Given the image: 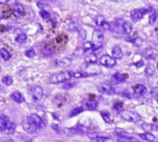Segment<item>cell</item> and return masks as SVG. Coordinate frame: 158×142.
I'll use <instances>...</instances> for the list:
<instances>
[{
    "label": "cell",
    "instance_id": "cell-50",
    "mask_svg": "<svg viewBox=\"0 0 158 142\" xmlns=\"http://www.w3.org/2000/svg\"><path fill=\"white\" fill-rule=\"evenodd\" d=\"M55 142H65V141H55Z\"/></svg>",
    "mask_w": 158,
    "mask_h": 142
},
{
    "label": "cell",
    "instance_id": "cell-1",
    "mask_svg": "<svg viewBox=\"0 0 158 142\" xmlns=\"http://www.w3.org/2000/svg\"><path fill=\"white\" fill-rule=\"evenodd\" d=\"M16 130V125L10 120L4 116L0 115V131L5 132L7 134H13Z\"/></svg>",
    "mask_w": 158,
    "mask_h": 142
},
{
    "label": "cell",
    "instance_id": "cell-39",
    "mask_svg": "<svg viewBox=\"0 0 158 142\" xmlns=\"http://www.w3.org/2000/svg\"><path fill=\"white\" fill-rule=\"evenodd\" d=\"M51 126H52V128L54 129L57 133H60V131H61V127H60V126L59 125H57V124H52L51 125Z\"/></svg>",
    "mask_w": 158,
    "mask_h": 142
},
{
    "label": "cell",
    "instance_id": "cell-35",
    "mask_svg": "<svg viewBox=\"0 0 158 142\" xmlns=\"http://www.w3.org/2000/svg\"><path fill=\"white\" fill-rule=\"evenodd\" d=\"M142 127L146 131V132H150L153 129H156L155 125H151V124H144Z\"/></svg>",
    "mask_w": 158,
    "mask_h": 142
},
{
    "label": "cell",
    "instance_id": "cell-21",
    "mask_svg": "<svg viewBox=\"0 0 158 142\" xmlns=\"http://www.w3.org/2000/svg\"><path fill=\"white\" fill-rule=\"evenodd\" d=\"M85 62L88 64H95L97 62V57L95 54H89L88 56L85 57Z\"/></svg>",
    "mask_w": 158,
    "mask_h": 142
},
{
    "label": "cell",
    "instance_id": "cell-38",
    "mask_svg": "<svg viewBox=\"0 0 158 142\" xmlns=\"http://www.w3.org/2000/svg\"><path fill=\"white\" fill-rule=\"evenodd\" d=\"M104 17H102V16H98V17H96V19H95V23H96V25L97 26H99V27H101L102 25H103V23L104 22Z\"/></svg>",
    "mask_w": 158,
    "mask_h": 142
},
{
    "label": "cell",
    "instance_id": "cell-33",
    "mask_svg": "<svg viewBox=\"0 0 158 142\" xmlns=\"http://www.w3.org/2000/svg\"><path fill=\"white\" fill-rule=\"evenodd\" d=\"M91 49H94V45L92 42H86L83 45V50L84 51H88Z\"/></svg>",
    "mask_w": 158,
    "mask_h": 142
},
{
    "label": "cell",
    "instance_id": "cell-46",
    "mask_svg": "<svg viewBox=\"0 0 158 142\" xmlns=\"http://www.w3.org/2000/svg\"><path fill=\"white\" fill-rule=\"evenodd\" d=\"M155 127H156V129H158V123H157V124L155 125Z\"/></svg>",
    "mask_w": 158,
    "mask_h": 142
},
{
    "label": "cell",
    "instance_id": "cell-16",
    "mask_svg": "<svg viewBox=\"0 0 158 142\" xmlns=\"http://www.w3.org/2000/svg\"><path fill=\"white\" fill-rule=\"evenodd\" d=\"M83 105H84V108L87 109V110H95L97 108L98 103L95 100H87L84 102Z\"/></svg>",
    "mask_w": 158,
    "mask_h": 142
},
{
    "label": "cell",
    "instance_id": "cell-52",
    "mask_svg": "<svg viewBox=\"0 0 158 142\" xmlns=\"http://www.w3.org/2000/svg\"><path fill=\"white\" fill-rule=\"evenodd\" d=\"M157 85H158V83H157Z\"/></svg>",
    "mask_w": 158,
    "mask_h": 142
},
{
    "label": "cell",
    "instance_id": "cell-20",
    "mask_svg": "<svg viewBox=\"0 0 158 142\" xmlns=\"http://www.w3.org/2000/svg\"><path fill=\"white\" fill-rule=\"evenodd\" d=\"M139 136L143 140H147V141H150V142H154L155 141V137L152 133H149V132H146V133H143V134H140Z\"/></svg>",
    "mask_w": 158,
    "mask_h": 142
},
{
    "label": "cell",
    "instance_id": "cell-19",
    "mask_svg": "<svg viewBox=\"0 0 158 142\" xmlns=\"http://www.w3.org/2000/svg\"><path fill=\"white\" fill-rule=\"evenodd\" d=\"M101 115H102V118H103V120H104L105 123H112L113 122L112 115L110 114L109 112H107V111H102L101 112Z\"/></svg>",
    "mask_w": 158,
    "mask_h": 142
},
{
    "label": "cell",
    "instance_id": "cell-24",
    "mask_svg": "<svg viewBox=\"0 0 158 142\" xmlns=\"http://www.w3.org/2000/svg\"><path fill=\"white\" fill-rule=\"evenodd\" d=\"M16 42L18 43H24L27 41V35L25 33H19L16 38H15Z\"/></svg>",
    "mask_w": 158,
    "mask_h": 142
},
{
    "label": "cell",
    "instance_id": "cell-10",
    "mask_svg": "<svg viewBox=\"0 0 158 142\" xmlns=\"http://www.w3.org/2000/svg\"><path fill=\"white\" fill-rule=\"evenodd\" d=\"M157 56H158V52L154 48L148 47L144 49L143 51V57L148 60H154L157 57Z\"/></svg>",
    "mask_w": 158,
    "mask_h": 142
},
{
    "label": "cell",
    "instance_id": "cell-48",
    "mask_svg": "<svg viewBox=\"0 0 158 142\" xmlns=\"http://www.w3.org/2000/svg\"><path fill=\"white\" fill-rule=\"evenodd\" d=\"M156 100H157V102H158V94H157V96H156Z\"/></svg>",
    "mask_w": 158,
    "mask_h": 142
},
{
    "label": "cell",
    "instance_id": "cell-14",
    "mask_svg": "<svg viewBox=\"0 0 158 142\" xmlns=\"http://www.w3.org/2000/svg\"><path fill=\"white\" fill-rule=\"evenodd\" d=\"M10 99L13 100L14 102L18 103H22L25 102V98L22 93H20L19 91H14L10 94Z\"/></svg>",
    "mask_w": 158,
    "mask_h": 142
},
{
    "label": "cell",
    "instance_id": "cell-3",
    "mask_svg": "<svg viewBox=\"0 0 158 142\" xmlns=\"http://www.w3.org/2000/svg\"><path fill=\"white\" fill-rule=\"evenodd\" d=\"M119 115L122 119L126 120V121L132 122V123L140 122L142 120V117L138 113L133 112V111H130V110H120L119 111Z\"/></svg>",
    "mask_w": 158,
    "mask_h": 142
},
{
    "label": "cell",
    "instance_id": "cell-30",
    "mask_svg": "<svg viewBox=\"0 0 158 142\" xmlns=\"http://www.w3.org/2000/svg\"><path fill=\"white\" fill-rule=\"evenodd\" d=\"M2 82L7 85V86H9V85H11L13 83V80L12 78L10 77V76H5V77L2 79Z\"/></svg>",
    "mask_w": 158,
    "mask_h": 142
},
{
    "label": "cell",
    "instance_id": "cell-32",
    "mask_svg": "<svg viewBox=\"0 0 158 142\" xmlns=\"http://www.w3.org/2000/svg\"><path fill=\"white\" fill-rule=\"evenodd\" d=\"M82 111H83V108L82 107H77L75 109H73V110H71V112L69 114V116L72 117V116H74V115H77L80 113H81Z\"/></svg>",
    "mask_w": 158,
    "mask_h": 142
},
{
    "label": "cell",
    "instance_id": "cell-7",
    "mask_svg": "<svg viewBox=\"0 0 158 142\" xmlns=\"http://www.w3.org/2000/svg\"><path fill=\"white\" fill-rule=\"evenodd\" d=\"M98 91L102 94H105V95H114L116 93V90L115 88L109 84L107 83H102L98 86Z\"/></svg>",
    "mask_w": 158,
    "mask_h": 142
},
{
    "label": "cell",
    "instance_id": "cell-26",
    "mask_svg": "<svg viewBox=\"0 0 158 142\" xmlns=\"http://www.w3.org/2000/svg\"><path fill=\"white\" fill-rule=\"evenodd\" d=\"M157 16H158V12L156 11V10L153 9L151 11L150 18H149V23L150 24H154L155 22V20L157 19Z\"/></svg>",
    "mask_w": 158,
    "mask_h": 142
},
{
    "label": "cell",
    "instance_id": "cell-22",
    "mask_svg": "<svg viewBox=\"0 0 158 142\" xmlns=\"http://www.w3.org/2000/svg\"><path fill=\"white\" fill-rule=\"evenodd\" d=\"M154 67L153 65L149 64V65H146V68H145V75L147 76V77H152V76L154 74Z\"/></svg>",
    "mask_w": 158,
    "mask_h": 142
},
{
    "label": "cell",
    "instance_id": "cell-31",
    "mask_svg": "<svg viewBox=\"0 0 158 142\" xmlns=\"http://www.w3.org/2000/svg\"><path fill=\"white\" fill-rule=\"evenodd\" d=\"M118 142H139L137 139L130 138V137H127V138H118Z\"/></svg>",
    "mask_w": 158,
    "mask_h": 142
},
{
    "label": "cell",
    "instance_id": "cell-41",
    "mask_svg": "<svg viewBox=\"0 0 158 142\" xmlns=\"http://www.w3.org/2000/svg\"><path fill=\"white\" fill-rule=\"evenodd\" d=\"M76 85V83L75 82H71V83H67V84H65L64 86H63V89H71V88H73Z\"/></svg>",
    "mask_w": 158,
    "mask_h": 142
},
{
    "label": "cell",
    "instance_id": "cell-11",
    "mask_svg": "<svg viewBox=\"0 0 158 142\" xmlns=\"http://www.w3.org/2000/svg\"><path fill=\"white\" fill-rule=\"evenodd\" d=\"M126 78H127V77H126L125 75H123V74H121L119 72H117L110 78L109 81H110V83L112 85H117V84H119L121 82H124L126 80Z\"/></svg>",
    "mask_w": 158,
    "mask_h": 142
},
{
    "label": "cell",
    "instance_id": "cell-17",
    "mask_svg": "<svg viewBox=\"0 0 158 142\" xmlns=\"http://www.w3.org/2000/svg\"><path fill=\"white\" fill-rule=\"evenodd\" d=\"M122 57H123V53L121 48L118 45L114 46L112 49V57L114 59H121Z\"/></svg>",
    "mask_w": 158,
    "mask_h": 142
},
{
    "label": "cell",
    "instance_id": "cell-5",
    "mask_svg": "<svg viewBox=\"0 0 158 142\" xmlns=\"http://www.w3.org/2000/svg\"><path fill=\"white\" fill-rule=\"evenodd\" d=\"M153 10V8L149 7V8H139V9H134L130 12V19H132V21L134 22H137V21L141 20L144 15H146L147 13L151 12Z\"/></svg>",
    "mask_w": 158,
    "mask_h": 142
},
{
    "label": "cell",
    "instance_id": "cell-12",
    "mask_svg": "<svg viewBox=\"0 0 158 142\" xmlns=\"http://www.w3.org/2000/svg\"><path fill=\"white\" fill-rule=\"evenodd\" d=\"M12 11H13V14L16 18H19L24 15L25 13V10H24V7L19 4V3H16L13 5V8H12Z\"/></svg>",
    "mask_w": 158,
    "mask_h": 142
},
{
    "label": "cell",
    "instance_id": "cell-13",
    "mask_svg": "<svg viewBox=\"0 0 158 142\" xmlns=\"http://www.w3.org/2000/svg\"><path fill=\"white\" fill-rule=\"evenodd\" d=\"M133 91L136 96H143L147 93V88L142 84H138L134 86Z\"/></svg>",
    "mask_w": 158,
    "mask_h": 142
},
{
    "label": "cell",
    "instance_id": "cell-47",
    "mask_svg": "<svg viewBox=\"0 0 158 142\" xmlns=\"http://www.w3.org/2000/svg\"><path fill=\"white\" fill-rule=\"evenodd\" d=\"M111 1H113V2H117V1H118V0H111Z\"/></svg>",
    "mask_w": 158,
    "mask_h": 142
},
{
    "label": "cell",
    "instance_id": "cell-6",
    "mask_svg": "<svg viewBox=\"0 0 158 142\" xmlns=\"http://www.w3.org/2000/svg\"><path fill=\"white\" fill-rule=\"evenodd\" d=\"M104 42V32L100 30H94L92 32V42L94 45V49L101 47Z\"/></svg>",
    "mask_w": 158,
    "mask_h": 142
},
{
    "label": "cell",
    "instance_id": "cell-44",
    "mask_svg": "<svg viewBox=\"0 0 158 142\" xmlns=\"http://www.w3.org/2000/svg\"><path fill=\"white\" fill-rule=\"evenodd\" d=\"M144 65V63H143V61H139V62H137V63H135V65L137 68H141V67H142V65Z\"/></svg>",
    "mask_w": 158,
    "mask_h": 142
},
{
    "label": "cell",
    "instance_id": "cell-9",
    "mask_svg": "<svg viewBox=\"0 0 158 142\" xmlns=\"http://www.w3.org/2000/svg\"><path fill=\"white\" fill-rule=\"evenodd\" d=\"M30 91H31V97H33L34 101H39L43 98L44 91H43V89L39 86L33 87V88L30 90Z\"/></svg>",
    "mask_w": 158,
    "mask_h": 142
},
{
    "label": "cell",
    "instance_id": "cell-29",
    "mask_svg": "<svg viewBox=\"0 0 158 142\" xmlns=\"http://www.w3.org/2000/svg\"><path fill=\"white\" fill-rule=\"evenodd\" d=\"M121 27H122V29H123V30H124L125 33L129 34V33H130V32H131L132 27H131V25H130L129 22H124Z\"/></svg>",
    "mask_w": 158,
    "mask_h": 142
},
{
    "label": "cell",
    "instance_id": "cell-43",
    "mask_svg": "<svg viewBox=\"0 0 158 142\" xmlns=\"http://www.w3.org/2000/svg\"><path fill=\"white\" fill-rule=\"evenodd\" d=\"M22 139L24 142H31V138H29V137H25V136H23V137H22Z\"/></svg>",
    "mask_w": 158,
    "mask_h": 142
},
{
    "label": "cell",
    "instance_id": "cell-51",
    "mask_svg": "<svg viewBox=\"0 0 158 142\" xmlns=\"http://www.w3.org/2000/svg\"><path fill=\"white\" fill-rule=\"evenodd\" d=\"M157 69H158V63H157Z\"/></svg>",
    "mask_w": 158,
    "mask_h": 142
},
{
    "label": "cell",
    "instance_id": "cell-15",
    "mask_svg": "<svg viewBox=\"0 0 158 142\" xmlns=\"http://www.w3.org/2000/svg\"><path fill=\"white\" fill-rule=\"evenodd\" d=\"M31 119L34 120V124L36 125L37 128H43L45 125V122L43 121V119H42V117H40L38 114H31Z\"/></svg>",
    "mask_w": 158,
    "mask_h": 142
},
{
    "label": "cell",
    "instance_id": "cell-42",
    "mask_svg": "<svg viewBox=\"0 0 158 142\" xmlns=\"http://www.w3.org/2000/svg\"><path fill=\"white\" fill-rule=\"evenodd\" d=\"M37 6L39 7L40 9H45V7H46V5H45L44 2H38V3H37Z\"/></svg>",
    "mask_w": 158,
    "mask_h": 142
},
{
    "label": "cell",
    "instance_id": "cell-49",
    "mask_svg": "<svg viewBox=\"0 0 158 142\" xmlns=\"http://www.w3.org/2000/svg\"><path fill=\"white\" fill-rule=\"evenodd\" d=\"M7 142H14V141H13V140H8Z\"/></svg>",
    "mask_w": 158,
    "mask_h": 142
},
{
    "label": "cell",
    "instance_id": "cell-18",
    "mask_svg": "<svg viewBox=\"0 0 158 142\" xmlns=\"http://www.w3.org/2000/svg\"><path fill=\"white\" fill-rule=\"evenodd\" d=\"M69 72L70 77L75 78V79H81V78L89 77V75L84 72H80V71H69Z\"/></svg>",
    "mask_w": 158,
    "mask_h": 142
},
{
    "label": "cell",
    "instance_id": "cell-45",
    "mask_svg": "<svg viewBox=\"0 0 158 142\" xmlns=\"http://www.w3.org/2000/svg\"><path fill=\"white\" fill-rule=\"evenodd\" d=\"M7 1H9V0H0V3L4 4V3H7Z\"/></svg>",
    "mask_w": 158,
    "mask_h": 142
},
{
    "label": "cell",
    "instance_id": "cell-34",
    "mask_svg": "<svg viewBox=\"0 0 158 142\" xmlns=\"http://www.w3.org/2000/svg\"><path fill=\"white\" fill-rule=\"evenodd\" d=\"M25 56L29 58H33L35 57V51L34 48H30L25 52Z\"/></svg>",
    "mask_w": 158,
    "mask_h": 142
},
{
    "label": "cell",
    "instance_id": "cell-36",
    "mask_svg": "<svg viewBox=\"0 0 158 142\" xmlns=\"http://www.w3.org/2000/svg\"><path fill=\"white\" fill-rule=\"evenodd\" d=\"M40 16L42 17V19H46L50 17V14L49 12L47 11V10L45 9H41L40 10Z\"/></svg>",
    "mask_w": 158,
    "mask_h": 142
},
{
    "label": "cell",
    "instance_id": "cell-28",
    "mask_svg": "<svg viewBox=\"0 0 158 142\" xmlns=\"http://www.w3.org/2000/svg\"><path fill=\"white\" fill-rule=\"evenodd\" d=\"M128 41H130L133 45L137 47H140L142 45V39L141 37H137V38H133V39H128Z\"/></svg>",
    "mask_w": 158,
    "mask_h": 142
},
{
    "label": "cell",
    "instance_id": "cell-2",
    "mask_svg": "<svg viewBox=\"0 0 158 142\" xmlns=\"http://www.w3.org/2000/svg\"><path fill=\"white\" fill-rule=\"evenodd\" d=\"M70 75L69 72L68 71H63V72H57L50 76L49 78V81L50 83L53 84H58V83H62V82H67L68 80H70Z\"/></svg>",
    "mask_w": 158,
    "mask_h": 142
},
{
    "label": "cell",
    "instance_id": "cell-40",
    "mask_svg": "<svg viewBox=\"0 0 158 142\" xmlns=\"http://www.w3.org/2000/svg\"><path fill=\"white\" fill-rule=\"evenodd\" d=\"M108 139H109V138H98L92 139V142H105Z\"/></svg>",
    "mask_w": 158,
    "mask_h": 142
},
{
    "label": "cell",
    "instance_id": "cell-25",
    "mask_svg": "<svg viewBox=\"0 0 158 142\" xmlns=\"http://www.w3.org/2000/svg\"><path fill=\"white\" fill-rule=\"evenodd\" d=\"M70 63H71V61L69 58H62V59L57 61V64L58 65H60V67H68V65H70Z\"/></svg>",
    "mask_w": 158,
    "mask_h": 142
},
{
    "label": "cell",
    "instance_id": "cell-23",
    "mask_svg": "<svg viewBox=\"0 0 158 142\" xmlns=\"http://www.w3.org/2000/svg\"><path fill=\"white\" fill-rule=\"evenodd\" d=\"M0 56H1V57L5 61H7L8 59H10V57H11V54H10L9 52L7 49H5V48L0 49Z\"/></svg>",
    "mask_w": 158,
    "mask_h": 142
},
{
    "label": "cell",
    "instance_id": "cell-8",
    "mask_svg": "<svg viewBox=\"0 0 158 142\" xmlns=\"http://www.w3.org/2000/svg\"><path fill=\"white\" fill-rule=\"evenodd\" d=\"M100 64L104 67L107 68H113L116 65V59H114L112 57L108 54H104L100 58Z\"/></svg>",
    "mask_w": 158,
    "mask_h": 142
},
{
    "label": "cell",
    "instance_id": "cell-37",
    "mask_svg": "<svg viewBox=\"0 0 158 142\" xmlns=\"http://www.w3.org/2000/svg\"><path fill=\"white\" fill-rule=\"evenodd\" d=\"M64 131H65V134L68 135V136H73V135L77 134L76 133L77 130L74 129V128H66V129H64Z\"/></svg>",
    "mask_w": 158,
    "mask_h": 142
},
{
    "label": "cell",
    "instance_id": "cell-4",
    "mask_svg": "<svg viewBox=\"0 0 158 142\" xmlns=\"http://www.w3.org/2000/svg\"><path fill=\"white\" fill-rule=\"evenodd\" d=\"M22 125L28 133H35L37 130V126L31 116H24L22 120Z\"/></svg>",
    "mask_w": 158,
    "mask_h": 142
},
{
    "label": "cell",
    "instance_id": "cell-27",
    "mask_svg": "<svg viewBox=\"0 0 158 142\" xmlns=\"http://www.w3.org/2000/svg\"><path fill=\"white\" fill-rule=\"evenodd\" d=\"M115 132H116V134L118 136V138H127V137H130V134H128L125 130L120 129V128H117V129L115 130Z\"/></svg>",
    "mask_w": 158,
    "mask_h": 142
}]
</instances>
